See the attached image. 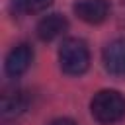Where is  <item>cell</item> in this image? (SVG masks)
<instances>
[{"label":"cell","instance_id":"8992f818","mask_svg":"<svg viewBox=\"0 0 125 125\" xmlns=\"http://www.w3.org/2000/svg\"><path fill=\"white\" fill-rule=\"evenodd\" d=\"M66 29H68V20L62 14H49L45 18H41L35 27L37 37L41 41H53V39L61 37Z\"/></svg>","mask_w":125,"mask_h":125},{"label":"cell","instance_id":"6da1fadb","mask_svg":"<svg viewBox=\"0 0 125 125\" xmlns=\"http://www.w3.org/2000/svg\"><path fill=\"white\" fill-rule=\"evenodd\" d=\"M90 113L102 125L117 123L125 117V96L117 90H100L90 102Z\"/></svg>","mask_w":125,"mask_h":125},{"label":"cell","instance_id":"9c48e42d","mask_svg":"<svg viewBox=\"0 0 125 125\" xmlns=\"http://www.w3.org/2000/svg\"><path fill=\"white\" fill-rule=\"evenodd\" d=\"M47 125H76L72 119H68V117H59V119H53V121H49Z\"/></svg>","mask_w":125,"mask_h":125},{"label":"cell","instance_id":"3957f363","mask_svg":"<svg viewBox=\"0 0 125 125\" xmlns=\"http://www.w3.org/2000/svg\"><path fill=\"white\" fill-rule=\"evenodd\" d=\"M31 62H33V49H31V45L20 43V45H16V47L6 55L4 68H6V74H8V76L18 78V76H21L23 72H27V68L31 66Z\"/></svg>","mask_w":125,"mask_h":125},{"label":"cell","instance_id":"277c9868","mask_svg":"<svg viewBox=\"0 0 125 125\" xmlns=\"http://www.w3.org/2000/svg\"><path fill=\"white\" fill-rule=\"evenodd\" d=\"M72 10L82 21L90 25H98L105 21L109 16V2L107 0H78L74 2Z\"/></svg>","mask_w":125,"mask_h":125},{"label":"cell","instance_id":"7a4b0ae2","mask_svg":"<svg viewBox=\"0 0 125 125\" xmlns=\"http://www.w3.org/2000/svg\"><path fill=\"white\" fill-rule=\"evenodd\" d=\"M59 64L64 74L80 76L90 66V51L84 39L66 37L59 47Z\"/></svg>","mask_w":125,"mask_h":125},{"label":"cell","instance_id":"5b68a950","mask_svg":"<svg viewBox=\"0 0 125 125\" xmlns=\"http://www.w3.org/2000/svg\"><path fill=\"white\" fill-rule=\"evenodd\" d=\"M104 66L113 76H125V39H113L104 47Z\"/></svg>","mask_w":125,"mask_h":125},{"label":"cell","instance_id":"52a82bcc","mask_svg":"<svg viewBox=\"0 0 125 125\" xmlns=\"http://www.w3.org/2000/svg\"><path fill=\"white\" fill-rule=\"evenodd\" d=\"M29 104V98L25 92H20V90H14V92H8L2 96V105H0V111H2V119H14L18 117L20 113L25 111Z\"/></svg>","mask_w":125,"mask_h":125},{"label":"cell","instance_id":"ba28073f","mask_svg":"<svg viewBox=\"0 0 125 125\" xmlns=\"http://www.w3.org/2000/svg\"><path fill=\"white\" fill-rule=\"evenodd\" d=\"M53 4V0H12L10 8L18 16H29V14H39L47 10Z\"/></svg>","mask_w":125,"mask_h":125}]
</instances>
